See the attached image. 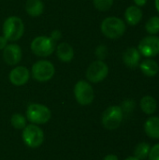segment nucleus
Instances as JSON below:
<instances>
[{"label": "nucleus", "mask_w": 159, "mask_h": 160, "mask_svg": "<svg viewBox=\"0 0 159 160\" xmlns=\"http://www.w3.org/2000/svg\"><path fill=\"white\" fill-rule=\"evenodd\" d=\"M102 34L110 39H117L121 38L127 29L126 22L118 17H107L100 25Z\"/></svg>", "instance_id": "obj_1"}, {"label": "nucleus", "mask_w": 159, "mask_h": 160, "mask_svg": "<svg viewBox=\"0 0 159 160\" xmlns=\"http://www.w3.org/2000/svg\"><path fill=\"white\" fill-rule=\"evenodd\" d=\"M24 33V23L17 16L7 17L3 23V36L8 41L19 40Z\"/></svg>", "instance_id": "obj_2"}, {"label": "nucleus", "mask_w": 159, "mask_h": 160, "mask_svg": "<svg viewBox=\"0 0 159 160\" xmlns=\"http://www.w3.org/2000/svg\"><path fill=\"white\" fill-rule=\"evenodd\" d=\"M56 47V42L52 40L50 37L38 36L36 37L30 45L32 52L39 57H48L54 51Z\"/></svg>", "instance_id": "obj_3"}, {"label": "nucleus", "mask_w": 159, "mask_h": 160, "mask_svg": "<svg viewBox=\"0 0 159 160\" xmlns=\"http://www.w3.org/2000/svg\"><path fill=\"white\" fill-rule=\"evenodd\" d=\"M52 112L50 109L42 104L33 103L27 107L26 117L28 121L35 125H43L49 122L51 119Z\"/></svg>", "instance_id": "obj_4"}, {"label": "nucleus", "mask_w": 159, "mask_h": 160, "mask_svg": "<svg viewBox=\"0 0 159 160\" xmlns=\"http://www.w3.org/2000/svg\"><path fill=\"white\" fill-rule=\"evenodd\" d=\"M54 65L48 60H38L32 66L31 68L32 77L39 82L50 81L54 76Z\"/></svg>", "instance_id": "obj_5"}, {"label": "nucleus", "mask_w": 159, "mask_h": 160, "mask_svg": "<svg viewBox=\"0 0 159 160\" xmlns=\"http://www.w3.org/2000/svg\"><path fill=\"white\" fill-rule=\"evenodd\" d=\"M22 141L30 148H37L44 142V132L37 125L26 126L22 131Z\"/></svg>", "instance_id": "obj_6"}, {"label": "nucleus", "mask_w": 159, "mask_h": 160, "mask_svg": "<svg viewBox=\"0 0 159 160\" xmlns=\"http://www.w3.org/2000/svg\"><path fill=\"white\" fill-rule=\"evenodd\" d=\"M124 112L120 106H111L102 114V125L108 130L118 128L123 121Z\"/></svg>", "instance_id": "obj_7"}, {"label": "nucleus", "mask_w": 159, "mask_h": 160, "mask_svg": "<svg viewBox=\"0 0 159 160\" xmlns=\"http://www.w3.org/2000/svg\"><path fill=\"white\" fill-rule=\"evenodd\" d=\"M74 96L77 102L82 106H87L94 101L95 93L92 85L83 80L79 81L74 86Z\"/></svg>", "instance_id": "obj_8"}, {"label": "nucleus", "mask_w": 159, "mask_h": 160, "mask_svg": "<svg viewBox=\"0 0 159 160\" xmlns=\"http://www.w3.org/2000/svg\"><path fill=\"white\" fill-rule=\"evenodd\" d=\"M109 74V67L102 60H96L92 62L87 70H86V78L90 82L98 83L104 81Z\"/></svg>", "instance_id": "obj_9"}, {"label": "nucleus", "mask_w": 159, "mask_h": 160, "mask_svg": "<svg viewBox=\"0 0 159 160\" xmlns=\"http://www.w3.org/2000/svg\"><path fill=\"white\" fill-rule=\"evenodd\" d=\"M139 52L142 55L151 58L159 54V38L156 35H151L148 37L143 38L139 45L138 48Z\"/></svg>", "instance_id": "obj_10"}, {"label": "nucleus", "mask_w": 159, "mask_h": 160, "mask_svg": "<svg viewBox=\"0 0 159 160\" xmlns=\"http://www.w3.org/2000/svg\"><path fill=\"white\" fill-rule=\"evenodd\" d=\"M22 57V52L18 44L10 43L3 50V58L9 66H16L19 64Z\"/></svg>", "instance_id": "obj_11"}, {"label": "nucleus", "mask_w": 159, "mask_h": 160, "mask_svg": "<svg viewBox=\"0 0 159 160\" xmlns=\"http://www.w3.org/2000/svg\"><path fill=\"white\" fill-rule=\"evenodd\" d=\"M8 79L10 82L15 86L24 85L30 79V71L26 67H16L9 72Z\"/></svg>", "instance_id": "obj_12"}, {"label": "nucleus", "mask_w": 159, "mask_h": 160, "mask_svg": "<svg viewBox=\"0 0 159 160\" xmlns=\"http://www.w3.org/2000/svg\"><path fill=\"white\" fill-rule=\"evenodd\" d=\"M142 54L135 47L127 48L123 53V62L129 68H136L141 63Z\"/></svg>", "instance_id": "obj_13"}, {"label": "nucleus", "mask_w": 159, "mask_h": 160, "mask_svg": "<svg viewBox=\"0 0 159 160\" xmlns=\"http://www.w3.org/2000/svg\"><path fill=\"white\" fill-rule=\"evenodd\" d=\"M57 58L64 63H69L74 58V49L67 42H61L55 47Z\"/></svg>", "instance_id": "obj_14"}, {"label": "nucleus", "mask_w": 159, "mask_h": 160, "mask_svg": "<svg viewBox=\"0 0 159 160\" xmlns=\"http://www.w3.org/2000/svg\"><path fill=\"white\" fill-rule=\"evenodd\" d=\"M125 19L129 25H137L142 19V10L140 7L130 6L125 11Z\"/></svg>", "instance_id": "obj_15"}, {"label": "nucleus", "mask_w": 159, "mask_h": 160, "mask_svg": "<svg viewBox=\"0 0 159 160\" xmlns=\"http://www.w3.org/2000/svg\"><path fill=\"white\" fill-rule=\"evenodd\" d=\"M144 131L149 138L159 140V117L152 116L148 118L144 124Z\"/></svg>", "instance_id": "obj_16"}, {"label": "nucleus", "mask_w": 159, "mask_h": 160, "mask_svg": "<svg viewBox=\"0 0 159 160\" xmlns=\"http://www.w3.org/2000/svg\"><path fill=\"white\" fill-rule=\"evenodd\" d=\"M140 68L142 72L147 77H155L159 71V65L157 61L151 58H146L140 63Z\"/></svg>", "instance_id": "obj_17"}, {"label": "nucleus", "mask_w": 159, "mask_h": 160, "mask_svg": "<svg viewBox=\"0 0 159 160\" xmlns=\"http://www.w3.org/2000/svg\"><path fill=\"white\" fill-rule=\"evenodd\" d=\"M25 11L31 17H39L44 11V4L41 0H27Z\"/></svg>", "instance_id": "obj_18"}, {"label": "nucleus", "mask_w": 159, "mask_h": 160, "mask_svg": "<svg viewBox=\"0 0 159 160\" xmlns=\"http://www.w3.org/2000/svg\"><path fill=\"white\" fill-rule=\"evenodd\" d=\"M141 109L146 114H153L156 112L157 108V103L155 98L151 96H145L141 100Z\"/></svg>", "instance_id": "obj_19"}, {"label": "nucleus", "mask_w": 159, "mask_h": 160, "mask_svg": "<svg viewBox=\"0 0 159 160\" xmlns=\"http://www.w3.org/2000/svg\"><path fill=\"white\" fill-rule=\"evenodd\" d=\"M150 145L147 142H141L139 143L134 151V155L135 158H137L138 159L143 160L146 159L149 156V152H150Z\"/></svg>", "instance_id": "obj_20"}, {"label": "nucleus", "mask_w": 159, "mask_h": 160, "mask_svg": "<svg viewBox=\"0 0 159 160\" xmlns=\"http://www.w3.org/2000/svg\"><path fill=\"white\" fill-rule=\"evenodd\" d=\"M145 29L150 35H157L159 33V16H153L151 17L146 24Z\"/></svg>", "instance_id": "obj_21"}, {"label": "nucleus", "mask_w": 159, "mask_h": 160, "mask_svg": "<svg viewBox=\"0 0 159 160\" xmlns=\"http://www.w3.org/2000/svg\"><path fill=\"white\" fill-rule=\"evenodd\" d=\"M11 125L16 129H23L26 127V119L21 113H15L11 116L10 119Z\"/></svg>", "instance_id": "obj_22"}, {"label": "nucleus", "mask_w": 159, "mask_h": 160, "mask_svg": "<svg viewBox=\"0 0 159 160\" xmlns=\"http://www.w3.org/2000/svg\"><path fill=\"white\" fill-rule=\"evenodd\" d=\"M93 4L97 10L107 11L112 7L113 0H93Z\"/></svg>", "instance_id": "obj_23"}, {"label": "nucleus", "mask_w": 159, "mask_h": 160, "mask_svg": "<svg viewBox=\"0 0 159 160\" xmlns=\"http://www.w3.org/2000/svg\"><path fill=\"white\" fill-rule=\"evenodd\" d=\"M95 54L97 58V60H104L107 55H108V48L101 44V45H98L97 48H96V51H95Z\"/></svg>", "instance_id": "obj_24"}, {"label": "nucleus", "mask_w": 159, "mask_h": 160, "mask_svg": "<svg viewBox=\"0 0 159 160\" xmlns=\"http://www.w3.org/2000/svg\"><path fill=\"white\" fill-rule=\"evenodd\" d=\"M120 108L122 109L123 112L129 113V112H133V110L135 109V101L132 99H126L125 101H123Z\"/></svg>", "instance_id": "obj_25"}, {"label": "nucleus", "mask_w": 159, "mask_h": 160, "mask_svg": "<svg viewBox=\"0 0 159 160\" xmlns=\"http://www.w3.org/2000/svg\"><path fill=\"white\" fill-rule=\"evenodd\" d=\"M148 158L149 160H159V143L156 144L150 149Z\"/></svg>", "instance_id": "obj_26"}, {"label": "nucleus", "mask_w": 159, "mask_h": 160, "mask_svg": "<svg viewBox=\"0 0 159 160\" xmlns=\"http://www.w3.org/2000/svg\"><path fill=\"white\" fill-rule=\"evenodd\" d=\"M50 38L52 39V40H54L55 42H57L61 38H62V33L60 32V30H58V29H55V30H53L52 33H51V35H50Z\"/></svg>", "instance_id": "obj_27"}, {"label": "nucleus", "mask_w": 159, "mask_h": 160, "mask_svg": "<svg viewBox=\"0 0 159 160\" xmlns=\"http://www.w3.org/2000/svg\"><path fill=\"white\" fill-rule=\"evenodd\" d=\"M7 44H8V40L4 36H0V50H4Z\"/></svg>", "instance_id": "obj_28"}, {"label": "nucleus", "mask_w": 159, "mask_h": 160, "mask_svg": "<svg viewBox=\"0 0 159 160\" xmlns=\"http://www.w3.org/2000/svg\"><path fill=\"white\" fill-rule=\"evenodd\" d=\"M133 1H134V3L136 4L137 7H143L147 3V0H133Z\"/></svg>", "instance_id": "obj_29"}, {"label": "nucleus", "mask_w": 159, "mask_h": 160, "mask_svg": "<svg viewBox=\"0 0 159 160\" xmlns=\"http://www.w3.org/2000/svg\"><path fill=\"white\" fill-rule=\"evenodd\" d=\"M103 160H119V159H118L117 156H115V155H108V156H106V157L104 158V159Z\"/></svg>", "instance_id": "obj_30"}, {"label": "nucleus", "mask_w": 159, "mask_h": 160, "mask_svg": "<svg viewBox=\"0 0 159 160\" xmlns=\"http://www.w3.org/2000/svg\"><path fill=\"white\" fill-rule=\"evenodd\" d=\"M155 5H156V8H157V10L159 13V0H155Z\"/></svg>", "instance_id": "obj_31"}, {"label": "nucleus", "mask_w": 159, "mask_h": 160, "mask_svg": "<svg viewBox=\"0 0 159 160\" xmlns=\"http://www.w3.org/2000/svg\"><path fill=\"white\" fill-rule=\"evenodd\" d=\"M125 160H140V159H138V158H135V157H129V158H126Z\"/></svg>", "instance_id": "obj_32"}]
</instances>
